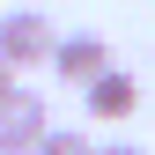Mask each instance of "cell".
<instances>
[{"label":"cell","mask_w":155,"mask_h":155,"mask_svg":"<svg viewBox=\"0 0 155 155\" xmlns=\"http://www.w3.org/2000/svg\"><path fill=\"white\" fill-rule=\"evenodd\" d=\"M81 104H89V118H133V111H140V81H133L126 67H111V74H96L81 89Z\"/></svg>","instance_id":"cell-4"},{"label":"cell","mask_w":155,"mask_h":155,"mask_svg":"<svg viewBox=\"0 0 155 155\" xmlns=\"http://www.w3.org/2000/svg\"><path fill=\"white\" fill-rule=\"evenodd\" d=\"M8 89H15V74H8V67H0V96H8Z\"/></svg>","instance_id":"cell-7"},{"label":"cell","mask_w":155,"mask_h":155,"mask_svg":"<svg viewBox=\"0 0 155 155\" xmlns=\"http://www.w3.org/2000/svg\"><path fill=\"white\" fill-rule=\"evenodd\" d=\"M52 74H59V81H74V89H89L96 74H111V45L96 30H74V37H59V45H52Z\"/></svg>","instance_id":"cell-3"},{"label":"cell","mask_w":155,"mask_h":155,"mask_svg":"<svg viewBox=\"0 0 155 155\" xmlns=\"http://www.w3.org/2000/svg\"><path fill=\"white\" fill-rule=\"evenodd\" d=\"M0 155H22V148H0Z\"/></svg>","instance_id":"cell-8"},{"label":"cell","mask_w":155,"mask_h":155,"mask_svg":"<svg viewBox=\"0 0 155 155\" xmlns=\"http://www.w3.org/2000/svg\"><path fill=\"white\" fill-rule=\"evenodd\" d=\"M96 155H148L140 140H96Z\"/></svg>","instance_id":"cell-6"},{"label":"cell","mask_w":155,"mask_h":155,"mask_svg":"<svg viewBox=\"0 0 155 155\" xmlns=\"http://www.w3.org/2000/svg\"><path fill=\"white\" fill-rule=\"evenodd\" d=\"M52 45H59L52 15H37V8L0 15V67H8V74H22V67H52Z\"/></svg>","instance_id":"cell-1"},{"label":"cell","mask_w":155,"mask_h":155,"mask_svg":"<svg viewBox=\"0 0 155 155\" xmlns=\"http://www.w3.org/2000/svg\"><path fill=\"white\" fill-rule=\"evenodd\" d=\"M30 155H96V140H89V133H74V126H52Z\"/></svg>","instance_id":"cell-5"},{"label":"cell","mask_w":155,"mask_h":155,"mask_svg":"<svg viewBox=\"0 0 155 155\" xmlns=\"http://www.w3.org/2000/svg\"><path fill=\"white\" fill-rule=\"evenodd\" d=\"M45 133H52V111H45V96L15 81L8 96H0V148H22V155H30Z\"/></svg>","instance_id":"cell-2"}]
</instances>
